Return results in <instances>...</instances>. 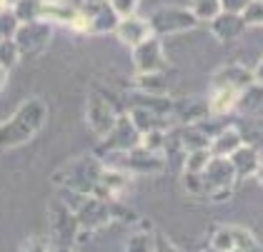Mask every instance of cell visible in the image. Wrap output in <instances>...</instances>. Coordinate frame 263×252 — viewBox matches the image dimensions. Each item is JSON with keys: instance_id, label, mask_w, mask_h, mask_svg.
<instances>
[{"instance_id": "6da1fadb", "label": "cell", "mask_w": 263, "mask_h": 252, "mask_svg": "<svg viewBox=\"0 0 263 252\" xmlns=\"http://www.w3.org/2000/svg\"><path fill=\"white\" fill-rule=\"evenodd\" d=\"M48 120V102L43 97H28L18 110L0 122V150H13L30 142Z\"/></svg>"}, {"instance_id": "7a4b0ae2", "label": "cell", "mask_w": 263, "mask_h": 252, "mask_svg": "<svg viewBox=\"0 0 263 252\" xmlns=\"http://www.w3.org/2000/svg\"><path fill=\"white\" fill-rule=\"evenodd\" d=\"M103 173V160L96 155H83L73 162H68L58 173H53V185L61 190H73L83 195L98 193V182Z\"/></svg>"}, {"instance_id": "3957f363", "label": "cell", "mask_w": 263, "mask_h": 252, "mask_svg": "<svg viewBox=\"0 0 263 252\" xmlns=\"http://www.w3.org/2000/svg\"><path fill=\"white\" fill-rule=\"evenodd\" d=\"M101 160L103 165L123 170L128 175H158V173H165V167H168V160H165L163 153L145 150L141 145L133 148V150H123V153H108Z\"/></svg>"}, {"instance_id": "277c9868", "label": "cell", "mask_w": 263, "mask_h": 252, "mask_svg": "<svg viewBox=\"0 0 263 252\" xmlns=\"http://www.w3.org/2000/svg\"><path fill=\"white\" fill-rule=\"evenodd\" d=\"M141 145V130L133 125V120L128 117V113H121L116 125L101 137L98 148H96V157H103L108 153H123V150H133Z\"/></svg>"}, {"instance_id": "5b68a950", "label": "cell", "mask_w": 263, "mask_h": 252, "mask_svg": "<svg viewBox=\"0 0 263 252\" xmlns=\"http://www.w3.org/2000/svg\"><path fill=\"white\" fill-rule=\"evenodd\" d=\"M148 20L151 25V33L165 38V35H176V33H185V30H193L198 25L196 15L191 13V8H178V5H165L158 8Z\"/></svg>"}, {"instance_id": "8992f818", "label": "cell", "mask_w": 263, "mask_h": 252, "mask_svg": "<svg viewBox=\"0 0 263 252\" xmlns=\"http://www.w3.org/2000/svg\"><path fill=\"white\" fill-rule=\"evenodd\" d=\"M121 113H125V110H121L103 90H90L88 102H85V122L98 137H103L116 125Z\"/></svg>"}, {"instance_id": "52a82bcc", "label": "cell", "mask_w": 263, "mask_h": 252, "mask_svg": "<svg viewBox=\"0 0 263 252\" xmlns=\"http://www.w3.org/2000/svg\"><path fill=\"white\" fill-rule=\"evenodd\" d=\"M48 225H50V235H53V245H70L76 247V240L81 233V225L76 220L73 210L63 202L61 197L50 202L48 210Z\"/></svg>"}, {"instance_id": "ba28073f", "label": "cell", "mask_w": 263, "mask_h": 252, "mask_svg": "<svg viewBox=\"0 0 263 252\" xmlns=\"http://www.w3.org/2000/svg\"><path fill=\"white\" fill-rule=\"evenodd\" d=\"M53 38V25L45 20H33V23H21L13 33V43L23 55H38L48 48V43Z\"/></svg>"}, {"instance_id": "9c48e42d", "label": "cell", "mask_w": 263, "mask_h": 252, "mask_svg": "<svg viewBox=\"0 0 263 252\" xmlns=\"http://www.w3.org/2000/svg\"><path fill=\"white\" fill-rule=\"evenodd\" d=\"M133 50V65H136V73H165L168 68V60L163 53V43L158 35H151L143 43H138Z\"/></svg>"}, {"instance_id": "30bf717a", "label": "cell", "mask_w": 263, "mask_h": 252, "mask_svg": "<svg viewBox=\"0 0 263 252\" xmlns=\"http://www.w3.org/2000/svg\"><path fill=\"white\" fill-rule=\"evenodd\" d=\"M203 185H205V200L218 190H233L236 185V170L228 157H211L203 170Z\"/></svg>"}, {"instance_id": "8fae6325", "label": "cell", "mask_w": 263, "mask_h": 252, "mask_svg": "<svg viewBox=\"0 0 263 252\" xmlns=\"http://www.w3.org/2000/svg\"><path fill=\"white\" fill-rule=\"evenodd\" d=\"M78 10L88 18L90 33H113L118 20H121L108 0H83V5Z\"/></svg>"}, {"instance_id": "7c38bea8", "label": "cell", "mask_w": 263, "mask_h": 252, "mask_svg": "<svg viewBox=\"0 0 263 252\" xmlns=\"http://www.w3.org/2000/svg\"><path fill=\"white\" fill-rule=\"evenodd\" d=\"M256 85L253 70L241 62H228L213 73V88H236V90H248Z\"/></svg>"}, {"instance_id": "4fadbf2b", "label": "cell", "mask_w": 263, "mask_h": 252, "mask_svg": "<svg viewBox=\"0 0 263 252\" xmlns=\"http://www.w3.org/2000/svg\"><path fill=\"white\" fill-rule=\"evenodd\" d=\"M246 20H243L241 13H228V10H221L216 18L211 20V33L216 35V40H221V43H233V40H238L246 33Z\"/></svg>"}, {"instance_id": "5bb4252c", "label": "cell", "mask_w": 263, "mask_h": 252, "mask_svg": "<svg viewBox=\"0 0 263 252\" xmlns=\"http://www.w3.org/2000/svg\"><path fill=\"white\" fill-rule=\"evenodd\" d=\"M113 33H116L118 40H121L123 45H128V48H136L138 43H143L145 38H151V35H153V33H151L148 20L138 18V15H125V18H121Z\"/></svg>"}, {"instance_id": "9a60e30c", "label": "cell", "mask_w": 263, "mask_h": 252, "mask_svg": "<svg viewBox=\"0 0 263 252\" xmlns=\"http://www.w3.org/2000/svg\"><path fill=\"white\" fill-rule=\"evenodd\" d=\"M205 117H211V113H208V102H203V100H176L173 113H171V120L176 128L201 122Z\"/></svg>"}, {"instance_id": "2e32d148", "label": "cell", "mask_w": 263, "mask_h": 252, "mask_svg": "<svg viewBox=\"0 0 263 252\" xmlns=\"http://www.w3.org/2000/svg\"><path fill=\"white\" fill-rule=\"evenodd\" d=\"M241 97H243V90H236V88H213L211 97L205 100L211 117L228 115L231 110H236L241 105Z\"/></svg>"}, {"instance_id": "e0dca14e", "label": "cell", "mask_w": 263, "mask_h": 252, "mask_svg": "<svg viewBox=\"0 0 263 252\" xmlns=\"http://www.w3.org/2000/svg\"><path fill=\"white\" fill-rule=\"evenodd\" d=\"M125 113L133 120V125L141 130V135L151 133V130H171V128H176L168 115H158V113H151V110H143V108H128Z\"/></svg>"}, {"instance_id": "ac0fdd59", "label": "cell", "mask_w": 263, "mask_h": 252, "mask_svg": "<svg viewBox=\"0 0 263 252\" xmlns=\"http://www.w3.org/2000/svg\"><path fill=\"white\" fill-rule=\"evenodd\" d=\"M228 160H231V165H233V170H236V177H253L256 170H258V165L263 162L261 153H258L253 145H246V142H243Z\"/></svg>"}, {"instance_id": "d6986e66", "label": "cell", "mask_w": 263, "mask_h": 252, "mask_svg": "<svg viewBox=\"0 0 263 252\" xmlns=\"http://www.w3.org/2000/svg\"><path fill=\"white\" fill-rule=\"evenodd\" d=\"M241 145H243L241 130H236V125H228V128L218 130V135L211 140V148L208 150H211L213 157H231Z\"/></svg>"}, {"instance_id": "ffe728a7", "label": "cell", "mask_w": 263, "mask_h": 252, "mask_svg": "<svg viewBox=\"0 0 263 252\" xmlns=\"http://www.w3.org/2000/svg\"><path fill=\"white\" fill-rule=\"evenodd\" d=\"M143 227L133 230L125 240V252H153L156 250V233L148 220H141Z\"/></svg>"}, {"instance_id": "44dd1931", "label": "cell", "mask_w": 263, "mask_h": 252, "mask_svg": "<svg viewBox=\"0 0 263 252\" xmlns=\"http://www.w3.org/2000/svg\"><path fill=\"white\" fill-rule=\"evenodd\" d=\"M136 90L148 95H168V80L163 73H136Z\"/></svg>"}, {"instance_id": "7402d4cb", "label": "cell", "mask_w": 263, "mask_h": 252, "mask_svg": "<svg viewBox=\"0 0 263 252\" xmlns=\"http://www.w3.org/2000/svg\"><path fill=\"white\" fill-rule=\"evenodd\" d=\"M41 8H43V0H15L13 5V15L21 23H33V20H41Z\"/></svg>"}, {"instance_id": "603a6c76", "label": "cell", "mask_w": 263, "mask_h": 252, "mask_svg": "<svg viewBox=\"0 0 263 252\" xmlns=\"http://www.w3.org/2000/svg\"><path fill=\"white\" fill-rule=\"evenodd\" d=\"M231 252H263L261 242L246 227H233V250Z\"/></svg>"}, {"instance_id": "cb8c5ba5", "label": "cell", "mask_w": 263, "mask_h": 252, "mask_svg": "<svg viewBox=\"0 0 263 252\" xmlns=\"http://www.w3.org/2000/svg\"><path fill=\"white\" fill-rule=\"evenodd\" d=\"M191 13L196 15L198 23H201V20L211 23V20L221 13V0H191Z\"/></svg>"}, {"instance_id": "d4e9b609", "label": "cell", "mask_w": 263, "mask_h": 252, "mask_svg": "<svg viewBox=\"0 0 263 252\" xmlns=\"http://www.w3.org/2000/svg\"><path fill=\"white\" fill-rule=\"evenodd\" d=\"M211 157H213L211 155V150H191V153H185L183 173H203Z\"/></svg>"}, {"instance_id": "484cf974", "label": "cell", "mask_w": 263, "mask_h": 252, "mask_svg": "<svg viewBox=\"0 0 263 252\" xmlns=\"http://www.w3.org/2000/svg\"><path fill=\"white\" fill-rule=\"evenodd\" d=\"M141 217L138 213H133L130 207L121 205L118 200H110V222H118V225H136Z\"/></svg>"}, {"instance_id": "4316f807", "label": "cell", "mask_w": 263, "mask_h": 252, "mask_svg": "<svg viewBox=\"0 0 263 252\" xmlns=\"http://www.w3.org/2000/svg\"><path fill=\"white\" fill-rule=\"evenodd\" d=\"M18 60H21V53H18L13 38H3L0 40V68L3 70H10Z\"/></svg>"}, {"instance_id": "83f0119b", "label": "cell", "mask_w": 263, "mask_h": 252, "mask_svg": "<svg viewBox=\"0 0 263 252\" xmlns=\"http://www.w3.org/2000/svg\"><path fill=\"white\" fill-rule=\"evenodd\" d=\"M211 247H216V250H221V252L233 250V227H228V225L216 227L213 235H211Z\"/></svg>"}, {"instance_id": "f1b7e54d", "label": "cell", "mask_w": 263, "mask_h": 252, "mask_svg": "<svg viewBox=\"0 0 263 252\" xmlns=\"http://www.w3.org/2000/svg\"><path fill=\"white\" fill-rule=\"evenodd\" d=\"M241 15L248 28H263V0H251Z\"/></svg>"}, {"instance_id": "f546056e", "label": "cell", "mask_w": 263, "mask_h": 252, "mask_svg": "<svg viewBox=\"0 0 263 252\" xmlns=\"http://www.w3.org/2000/svg\"><path fill=\"white\" fill-rule=\"evenodd\" d=\"M183 187L188 195L196 197H205V185H203V175L201 173H183Z\"/></svg>"}, {"instance_id": "4dcf8cb0", "label": "cell", "mask_w": 263, "mask_h": 252, "mask_svg": "<svg viewBox=\"0 0 263 252\" xmlns=\"http://www.w3.org/2000/svg\"><path fill=\"white\" fill-rule=\"evenodd\" d=\"M50 247H53V242H50L48 237L33 235V237H28V240L23 242L21 252H50Z\"/></svg>"}, {"instance_id": "1f68e13d", "label": "cell", "mask_w": 263, "mask_h": 252, "mask_svg": "<svg viewBox=\"0 0 263 252\" xmlns=\"http://www.w3.org/2000/svg\"><path fill=\"white\" fill-rule=\"evenodd\" d=\"M108 3H110V8L116 10L118 18H125V15H136L141 0H108Z\"/></svg>"}, {"instance_id": "d6a6232c", "label": "cell", "mask_w": 263, "mask_h": 252, "mask_svg": "<svg viewBox=\"0 0 263 252\" xmlns=\"http://www.w3.org/2000/svg\"><path fill=\"white\" fill-rule=\"evenodd\" d=\"M15 28H18V20H15V15L10 10L8 13H0V35L3 38H13Z\"/></svg>"}, {"instance_id": "836d02e7", "label": "cell", "mask_w": 263, "mask_h": 252, "mask_svg": "<svg viewBox=\"0 0 263 252\" xmlns=\"http://www.w3.org/2000/svg\"><path fill=\"white\" fill-rule=\"evenodd\" d=\"M153 252H183L181 247H176L163 233H156V250Z\"/></svg>"}, {"instance_id": "e575fe53", "label": "cell", "mask_w": 263, "mask_h": 252, "mask_svg": "<svg viewBox=\"0 0 263 252\" xmlns=\"http://www.w3.org/2000/svg\"><path fill=\"white\" fill-rule=\"evenodd\" d=\"M251 0H221V10H228V13H243L248 8Z\"/></svg>"}, {"instance_id": "d590c367", "label": "cell", "mask_w": 263, "mask_h": 252, "mask_svg": "<svg viewBox=\"0 0 263 252\" xmlns=\"http://www.w3.org/2000/svg\"><path fill=\"white\" fill-rule=\"evenodd\" d=\"M253 78H256V85H263V58L258 60V65L253 70Z\"/></svg>"}, {"instance_id": "8d00e7d4", "label": "cell", "mask_w": 263, "mask_h": 252, "mask_svg": "<svg viewBox=\"0 0 263 252\" xmlns=\"http://www.w3.org/2000/svg\"><path fill=\"white\" fill-rule=\"evenodd\" d=\"M50 252H78L76 247H70V245H53Z\"/></svg>"}, {"instance_id": "74e56055", "label": "cell", "mask_w": 263, "mask_h": 252, "mask_svg": "<svg viewBox=\"0 0 263 252\" xmlns=\"http://www.w3.org/2000/svg\"><path fill=\"white\" fill-rule=\"evenodd\" d=\"M13 5H15V0H0V13H8V10H13Z\"/></svg>"}, {"instance_id": "f35d334b", "label": "cell", "mask_w": 263, "mask_h": 252, "mask_svg": "<svg viewBox=\"0 0 263 252\" xmlns=\"http://www.w3.org/2000/svg\"><path fill=\"white\" fill-rule=\"evenodd\" d=\"M5 82H8V70H3V68H0V90L5 88Z\"/></svg>"}, {"instance_id": "ab89813d", "label": "cell", "mask_w": 263, "mask_h": 252, "mask_svg": "<svg viewBox=\"0 0 263 252\" xmlns=\"http://www.w3.org/2000/svg\"><path fill=\"white\" fill-rule=\"evenodd\" d=\"M256 180H258V185H263V162L258 165V170H256V175H253Z\"/></svg>"}, {"instance_id": "60d3db41", "label": "cell", "mask_w": 263, "mask_h": 252, "mask_svg": "<svg viewBox=\"0 0 263 252\" xmlns=\"http://www.w3.org/2000/svg\"><path fill=\"white\" fill-rule=\"evenodd\" d=\"M203 252H221V250H216V247H211V245H208V247H205Z\"/></svg>"}, {"instance_id": "b9f144b4", "label": "cell", "mask_w": 263, "mask_h": 252, "mask_svg": "<svg viewBox=\"0 0 263 252\" xmlns=\"http://www.w3.org/2000/svg\"><path fill=\"white\" fill-rule=\"evenodd\" d=\"M0 40H3V35H0Z\"/></svg>"}]
</instances>
